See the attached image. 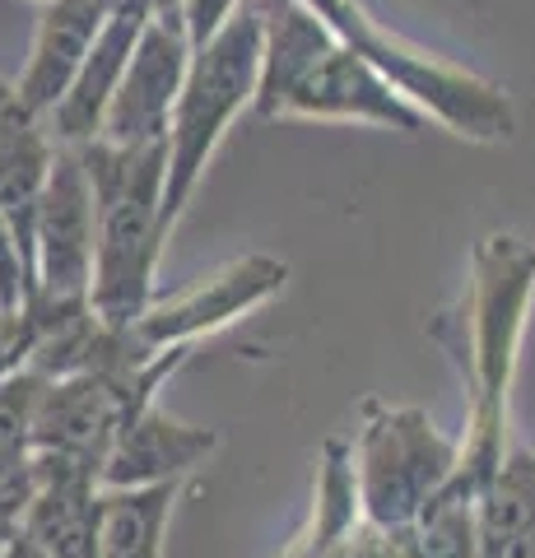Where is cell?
Wrapping results in <instances>:
<instances>
[{"label": "cell", "instance_id": "1", "mask_svg": "<svg viewBox=\"0 0 535 558\" xmlns=\"http://www.w3.org/2000/svg\"><path fill=\"white\" fill-rule=\"evenodd\" d=\"M535 307V242L522 233H485L471 252V279L452 312L434 322V340L457 359L465 381L461 475L479 494L508 457L512 387Z\"/></svg>", "mask_w": 535, "mask_h": 558}, {"label": "cell", "instance_id": "2", "mask_svg": "<svg viewBox=\"0 0 535 558\" xmlns=\"http://www.w3.org/2000/svg\"><path fill=\"white\" fill-rule=\"evenodd\" d=\"M252 117L262 121H358L424 135L434 121L350 51L307 0H262V70Z\"/></svg>", "mask_w": 535, "mask_h": 558}, {"label": "cell", "instance_id": "3", "mask_svg": "<svg viewBox=\"0 0 535 558\" xmlns=\"http://www.w3.org/2000/svg\"><path fill=\"white\" fill-rule=\"evenodd\" d=\"M94 191V284L89 307L108 326L131 330L154 299L159 256L168 247L163 205V145H80Z\"/></svg>", "mask_w": 535, "mask_h": 558}, {"label": "cell", "instance_id": "4", "mask_svg": "<svg viewBox=\"0 0 535 558\" xmlns=\"http://www.w3.org/2000/svg\"><path fill=\"white\" fill-rule=\"evenodd\" d=\"M256 70H262V0H238L210 38H200L186 57V75L163 135V205L159 223L163 238L192 205L205 168L219 154L233 121L252 112Z\"/></svg>", "mask_w": 535, "mask_h": 558}, {"label": "cell", "instance_id": "5", "mask_svg": "<svg viewBox=\"0 0 535 558\" xmlns=\"http://www.w3.org/2000/svg\"><path fill=\"white\" fill-rule=\"evenodd\" d=\"M336 38L358 51L414 112H424L434 126L475 145H498L512 140L516 112L503 84H494L475 70L438 57L428 47H414L401 33H391L364 0H307Z\"/></svg>", "mask_w": 535, "mask_h": 558}, {"label": "cell", "instance_id": "6", "mask_svg": "<svg viewBox=\"0 0 535 558\" xmlns=\"http://www.w3.org/2000/svg\"><path fill=\"white\" fill-rule=\"evenodd\" d=\"M350 465L358 512L396 539L405 521L424 508V498L457 475L461 442L447 438L420 405L364 400L350 438Z\"/></svg>", "mask_w": 535, "mask_h": 558}, {"label": "cell", "instance_id": "7", "mask_svg": "<svg viewBox=\"0 0 535 558\" xmlns=\"http://www.w3.org/2000/svg\"><path fill=\"white\" fill-rule=\"evenodd\" d=\"M289 284V260L270 252H247L200 275L196 284H186L168 299H149V307L135 317L131 340L145 354H163V349H192L205 336H219L233 322L252 317L256 307H266L275 293Z\"/></svg>", "mask_w": 535, "mask_h": 558}, {"label": "cell", "instance_id": "8", "mask_svg": "<svg viewBox=\"0 0 535 558\" xmlns=\"http://www.w3.org/2000/svg\"><path fill=\"white\" fill-rule=\"evenodd\" d=\"M28 252H33L28 299H42V303L89 299V284H94V191H89V172H84L80 149H71V145H57V159H51V172L42 182L38 209H33Z\"/></svg>", "mask_w": 535, "mask_h": 558}, {"label": "cell", "instance_id": "9", "mask_svg": "<svg viewBox=\"0 0 535 558\" xmlns=\"http://www.w3.org/2000/svg\"><path fill=\"white\" fill-rule=\"evenodd\" d=\"M186 57H192V33H186L182 5L149 10L122 70V84L102 112L98 140H108V145H163L172 102H178L186 75Z\"/></svg>", "mask_w": 535, "mask_h": 558}, {"label": "cell", "instance_id": "10", "mask_svg": "<svg viewBox=\"0 0 535 558\" xmlns=\"http://www.w3.org/2000/svg\"><path fill=\"white\" fill-rule=\"evenodd\" d=\"M275 558H401L396 539L358 512L350 438H326L317 451L313 512Z\"/></svg>", "mask_w": 535, "mask_h": 558}, {"label": "cell", "instance_id": "11", "mask_svg": "<svg viewBox=\"0 0 535 558\" xmlns=\"http://www.w3.org/2000/svg\"><path fill=\"white\" fill-rule=\"evenodd\" d=\"M149 10H159V5H154V0H117V5L108 10V20H102L89 57H84V65L75 70L71 89L51 102V112L42 117L57 145L80 149V145H89V140H98L102 112H108L117 84H122V70L131 61V47H135V38H141Z\"/></svg>", "mask_w": 535, "mask_h": 558}, {"label": "cell", "instance_id": "12", "mask_svg": "<svg viewBox=\"0 0 535 558\" xmlns=\"http://www.w3.org/2000/svg\"><path fill=\"white\" fill-rule=\"evenodd\" d=\"M219 451L215 428H196L172 418L159 400H145L135 414H126L122 433L98 470V488H131V484H163V480H192L196 470Z\"/></svg>", "mask_w": 535, "mask_h": 558}, {"label": "cell", "instance_id": "13", "mask_svg": "<svg viewBox=\"0 0 535 558\" xmlns=\"http://www.w3.org/2000/svg\"><path fill=\"white\" fill-rule=\"evenodd\" d=\"M38 28H33L28 61L14 80V108L24 117H47L51 102L71 89L75 70L89 57L102 20L117 0H38Z\"/></svg>", "mask_w": 535, "mask_h": 558}, {"label": "cell", "instance_id": "14", "mask_svg": "<svg viewBox=\"0 0 535 558\" xmlns=\"http://www.w3.org/2000/svg\"><path fill=\"white\" fill-rule=\"evenodd\" d=\"M20 535L42 558H98V480L80 465L33 457Z\"/></svg>", "mask_w": 535, "mask_h": 558}, {"label": "cell", "instance_id": "15", "mask_svg": "<svg viewBox=\"0 0 535 558\" xmlns=\"http://www.w3.org/2000/svg\"><path fill=\"white\" fill-rule=\"evenodd\" d=\"M186 480L98 488V558H163L168 521Z\"/></svg>", "mask_w": 535, "mask_h": 558}, {"label": "cell", "instance_id": "16", "mask_svg": "<svg viewBox=\"0 0 535 558\" xmlns=\"http://www.w3.org/2000/svg\"><path fill=\"white\" fill-rule=\"evenodd\" d=\"M475 558H535V451L508 447L479 494Z\"/></svg>", "mask_w": 535, "mask_h": 558}, {"label": "cell", "instance_id": "17", "mask_svg": "<svg viewBox=\"0 0 535 558\" xmlns=\"http://www.w3.org/2000/svg\"><path fill=\"white\" fill-rule=\"evenodd\" d=\"M51 159H57V140H51L47 121L24 117L20 108L0 112V215L14 223L24 252H28L33 209H38ZM28 270H33V252H28Z\"/></svg>", "mask_w": 535, "mask_h": 558}, {"label": "cell", "instance_id": "18", "mask_svg": "<svg viewBox=\"0 0 535 558\" xmlns=\"http://www.w3.org/2000/svg\"><path fill=\"white\" fill-rule=\"evenodd\" d=\"M479 545V488L461 475L447 480L438 494L424 498V508L396 535L401 558H475Z\"/></svg>", "mask_w": 535, "mask_h": 558}, {"label": "cell", "instance_id": "19", "mask_svg": "<svg viewBox=\"0 0 535 558\" xmlns=\"http://www.w3.org/2000/svg\"><path fill=\"white\" fill-rule=\"evenodd\" d=\"M42 396V373L14 368L0 377V475L28 470L33 461V410Z\"/></svg>", "mask_w": 535, "mask_h": 558}, {"label": "cell", "instance_id": "20", "mask_svg": "<svg viewBox=\"0 0 535 558\" xmlns=\"http://www.w3.org/2000/svg\"><path fill=\"white\" fill-rule=\"evenodd\" d=\"M33 289V270H28V252L14 223L0 215V312H20Z\"/></svg>", "mask_w": 535, "mask_h": 558}, {"label": "cell", "instance_id": "21", "mask_svg": "<svg viewBox=\"0 0 535 558\" xmlns=\"http://www.w3.org/2000/svg\"><path fill=\"white\" fill-rule=\"evenodd\" d=\"M0 558H42V554L33 549L24 535H14V539H5V545H0Z\"/></svg>", "mask_w": 535, "mask_h": 558}, {"label": "cell", "instance_id": "22", "mask_svg": "<svg viewBox=\"0 0 535 558\" xmlns=\"http://www.w3.org/2000/svg\"><path fill=\"white\" fill-rule=\"evenodd\" d=\"M5 108H14V80L0 75V112H5Z\"/></svg>", "mask_w": 535, "mask_h": 558}]
</instances>
